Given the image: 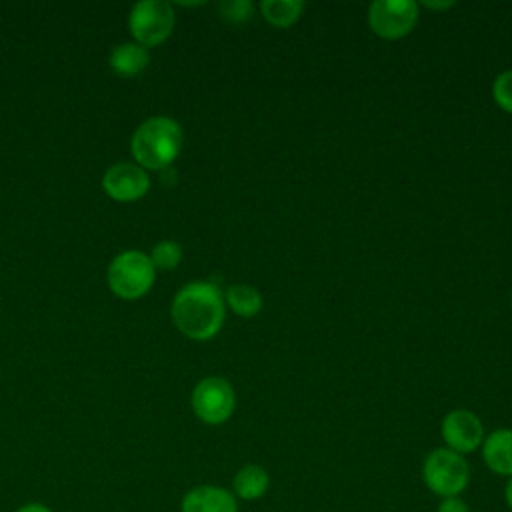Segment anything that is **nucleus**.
I'll use <instances>...</instances> for the list:
<instances>
[{"instance_id": "9d476101", "label": "nucleus", "mask_w": 512, "mask_h": 512, "mask_svg": "<svg viewBox=\"0 0 512 512\" xmlns=\"http://www.w3.org/2000/svg\"><path fill=\"white\" fill-rule=\"evenodd\" d=\"M182 512H238V502L236 496L214 484H202L190 488L182 502H180Z\"/></svg>"}, {"instance_id": "4468645a", "label": "nucleus", "mask_w": 512, "mask_h": 512, "mask_svg": "<svg viewBox=\"0 0 512 512\" xmlns=\"http://www.w3.org/2000/svg\"><path fill=\"white\" fill-rule=\"evenodd\" d=\"M224 302L226 308H230L236 316L240 318H254L262 310V294L256 286L252 284H232L224 292Z\"/></svg>"}, {"instance_id": "f03ea898", "label": "nucleus", "mask_w": 512, "mask_h": 512, "mask_svg": "<svg viewBox=\"0 0 512 512\" xmlns=\"http://www.w3.org/2000/svg\"><path fill=\"white\" fill-rule=\"evenodd\" d=\"M182 144L184 134L176 120L168 116H152L134 130L130 148L138 166L164 170L178 158Z\"/></svg>"}, {"instance_id": "a211bd4d", "label": "nucleus", "mask_w": 512, "mask_h": 512, "mask_svg": "<svg viewBox=\"0 0 512 512\" xmlns=\"http://www.w3.org/2000/svg\"><path fill=\"white\" fill-rule=\"evenodd\" d=\"M218 10L226 22L242 24V22L250 20V16L254 12V4L248 0H226V2L218 4Z\"/></svg>"}, {"instance_id": "f257e3e1", "label": "nucleus", "mask_w": 512, "mask_h": 512, "mask_svg": "<svg viewBox=\"0 0 512 512\" xmlns=\"http://www.w3.org/2000/svg\"><path fill=\"white\" fill-rule=\"evenodd\" d=\"M174 326L190 340H210L214 338L226 316V302L220 288L206 280H196L184 284L170 308Z\"/></svg>"}, {"instance_id": "423d86ee", "label": "nucleus", "mask_w": 512, "mask_h": 512, "mask_svg": "<svg viewBox=\"0 0 512 512\" xmlns=\"http://www.w3.org/2000/svg\"><path fill=\"white\" fill-rule=\"evenodd\" d=\"M420 16V4L414 0H374L368 6V26L382 40H400L408 36Z\"/></svg>"}, {"instance_id": "6ab92c4d", "label": "nucleus", "mask_w": 512, "mask_h": 512, "mask_svg": "<svg viewBox=\"0 0 512 512\" xmlns=\"http://www.w3.org/2000/svg\"><path fill=\"white\" fill-rule=\"evenodd\" d=\"M436 512H470V508L460 496H450L438 504Z\"/></svg>"}, {"instance_id": "ddd939ff", "label": "nucleus", "mask_w": 512, "mask_h": 512, "mask_svg": "<svg viewBox=\"0 0 512 512\" xmlns=\"http://www.w3.org/2000/svg\"><path fill=\"white\" fill-rule=\"evenodd\" d=\"M150 62L148 48L136 42H122L110 54V68L120 76H136Z\"/></svg>"}, {"instance_id": "f8f14e48", "label": "nucleus", "mask_w": 512, "mask_h": 512, "mask_svg": "<svg viewBox=\"0 0 512 512\" xmlns=\"http://www.w3.org/2000/svg\"><path fill=\"white\" fill-rule=\"evenodd\" d=\"M270 488L268 472L258 464L242 466L232 480V494L240 500H258Z\"/></svg>"}, {"instance_id": "7ed1b4c3", "label": "nucleus", "mask_w": 512, "mask_h": 512, "mask_svg": "<svg viewBox=\"0 0 512 512\" xmlns=\"http://www.w3.org/2000/svg\"><path fill=\"white\" fill-rule=\"evenodd\" d=\"M422 480L426 488L442 498L460 496L470 482V466L466 458L450 448H434L422 464Z\"/></svg>"}, {"instance_id": "f3484780", "label": "nucleus", "mask_w": 512, "mask_h": 512, "mask_svg": "<svg viewBox=\"0 0 512 512\" xmlns=\"http://www.w3.org/2000/svg\"><path fill=\"white\" fill-rule=\"evenodd\" d=\"M492 98L500 110L512 114V70H504L494 78Z\"/></svg>"}, {"instance_id": "20e7f679", "label": "nucleus", "mask_w": 512, "mask_h": 512, "mask_svg": "<svg viewBox=\"0 0 512 512\" xmlns=\"http://www.w3.org/2000/svg\"><path fill=\"white\" fill-rule=\"evenodd\" d=\"M108 288L124 298V300H136L144 296L154 280H156V268L148 254L140 250H124L108 266Z\"/></svg>"}, {"instance_id": "0eeeda50", "label": "nucleus", "mask_w": 512, "mask_h": 512, "mask_svg": "<svg viewBox=\"0 0 512 512\" xmlns=\"http://www.w3.org/2000/svg\"><path fill=\"white\" fill-rule=\"evenodd\" d=\"M192 410L204 424H224L236 408V392L222 376L202 378L192 390Z\"/></svg>"}, {"instance_id": "2eb2a0df", "label": "nucleus", "mask_w": 512, "mask_h": 512, "mask_svg": "<svg viewBox=\"0 0 512 512\" xmlns=\"http://www.w3.org/2000/svg\"><path fill=\"white\" fill-rule=\"evenodd\" d=\"M304 8L302 0H262L258 4L262 18L274 28H290L300 20Z\"/></svg>"}, {"instance_id": "6e6552de", "label": "nucleus", "mask_w": 512, "mask_h": 512, "mask_svg": "<svg viewBox=\"0 0 512 512\" xmlns=\"http://www.w3.org/2000/svg\"><path fill=\"white\" fill-rule=\"evenodd\" d=\"M440 434L446 448L458 454H470L484 442V426L480 418L466 408L450 410L440 424Z\"/></svg>"}, {"instance_id": "9b49d317", "label": "nucleus", "mask_w": 512, "mask_h": 512, "mask_svg": "<svg viewBox=\"0 0 512 512\" xmlns=\"http://www.w3.org/2000/svg\"><path fill=\"white\" fill-rule=\"evenodd\" d=\"M482 460L498 476H512V428H496L482 442Z\"/></svg>"}, {"instance_id": "412c9836", "label": "nucleus", "mask_w": 512, "mask_h": 512, "mask_svg": "<svg viewBox=\"0 0 512 512\" xmlns=\"http://www.w3.org/2000/svg\"><path fill=\"white\" fill-rule=\"evenodd\" d=\"M420 6L430 8V10H446V8H452L454 2H422Z\"/></svg>"}, {"instance_id": "39448f33", "label": "nucleus", "mask_w": 512, "mask_h": 512, "mask_svg": "<svg viewBox=\"0 0 512 512\" xmlns=\"http://www.w3.org/2000/svg\"><path fill=\"white\" fill-rule=\"evenodd\" d=\"M176 14L166 0H140L128 16V28L136 44L150 48L162 44L174 30Z\"/></svg>"}, {"instance_id": "aec40b11", "label": "nucleus", "mask_w": 512, "mask_h": 512, "mask_svg": "<svg viewBox=\"0 0 512 512\" xmlns=\"http://www.w3.org/2000/svg\"><path fill=\"white\" fill-rule=\"evenodd\" d=\"M16 512H52V510L40 502H28V504H22Z\"/></svg>"}, {"instance_id": "dca6fc26", "label": "nucleus", "mask_w": 512, "mask_h": 512, "mask_svg": "<svg viewBox=\"0 0 512 512\" xmlns=\"http://www.w3.org/2000/svg\"><path fill=\"white\" fill-rule=\"evenodd\" d=\"M148 256L156 270H172L182 260V246L174 240H162L152 248Z\"/></svg>"}, {"instance_id": "4be33fe9", "label": "nucleus", "mask_w": 512, "mask_h": 512, "mask_svg": "<svg viewBox=\"0 0 512 512\" xmlns=\"http://www.w3.org/2000/svg\"><path fill=\"white\" fill-rule=\"evenodd\" d=\"M504 498H506V504H508V508L512 510V476L508 478V482H506V488H504Z\"/></svg>"}, {"instance_id": "1a4fd4ad", "label": "nucleus", "mask_w": 512, "mask_h": 512, "mask_svg": "<svg viewBox=\"0 0 512 512\" xmlns=\"http://www.w3.org/2000/svg\"><path fill=\"white\" fill-rule=\"evenodd\" d=\"M102 186L110 198L118 202H132L148 192L150 178L142 166L118 162L104 172Z\"/></svg>"}]
</instances>
